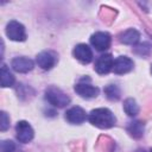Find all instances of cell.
Instances as JSON below:
<instances>
[{
	"mask_svg": "<svg viewBox=\"0 0 152 152\" xmlns=\"http://www.w3.org/2000/svg\"><path fill=\"white\" fill-rule=\"evenodd\" d=\"M89 121L91 125L99 128H110L115 125V116L114 114L107 108H96L90 112Z\"/></svg>",
	"mask_w": 152,
	"mask_h": 152,
	"instance_id": "obj_1",
	"label": "cell"
},
{
	"mask_svg": "<svg viewBox=\"0 0 152 152\" xmlns=\"http://www.w3.org/2000/svg\"><path fill=\"white\" fill-rule=\"evenodd\" d=\"M45 99L50 104L58 108H63L70 102V97L64 91H62L59 88H56V87H50L46 89Z\"/></svg>",
	"mask_w": 152,
	"mask_h": 152,
	"instance_id": "obj_2",
	"label": "cell"
},
{
	"mask_svg": "<svg viewBox=\"0 0 152 152\" xmlns=\"http://www.w3.org/2000/svg\"><path fill=\"white\" fill-rule=\"evenodd\" d=\"M6 34L11 40H14V42H24L26 39V32H25L24 25L15 20H12L7 24Z\"/></svg>",
	"mask_w": 152,
	"mask_h": 152,
	"instance_id": "obj_3",
	"label": "cell"
},
{
	"mask_svg": "<svg viewBox=\"0 0 152 152\" xmlns=\"http://www.w3.org/2000/svg\"><path fill=\"white\" fill-rule=\"evenodd\" d=\"M110 36L107 32H96L90 37L91 45L97 51H104L110 46Z\"/></svg>",
	"mask_w": 152,
	"mask_h": 152,
	"instance_id": "obj_4",
	"label": "cell"
},
{
	"mask_svg": "<svg viewBox=\"0 0 152 152\" xmlns=\"http://www.w3.org/2000/svg\"><path fill=\"white\" fill-rule=\"evenodd\" d=\"M15 131H17V139L20 142L26 144L31 141L33 138V129L31 125L26 121H19L15 126Z\"/></svg>",
	"mask_w": 152,
	"mask_h": 152,
	"instance_id": "obj_5",
	"label": "cell"
},
{
	"mask_svg": "<svg viewBox=\"0 0 152 152\" xmlns=\"http://www.w3.org/2000/svg\"><path fill=\"white\" fill-rule=\"evenodd\" d=\"M113 64H114V59L110 53L101 55L95 63V71L100 75L108 74L110 70H113Z\"/></svg>",
	"mask_w": 152,
	"mask_h": 152,
	"instance_id": "obj_6",
	"label": "cell"
},
{
	"mask_svg": "<svg viewBox=\"0 0 152 152\" xmlns=\"http://www.w3.org/2000/svg\"><path fill=\"white\" fill-rule=\"evenodd\" d=\"M74 56L77 61H80L83 64H88L93 59V51L87 44H78L74 49Z\"/></svg>",
	"mask_w": 152,
	"mask_h": 152,
	"instance_id": "obj_7",
	"label": "cell"
},
{
	"mask_svg": "<svg viewBox=\"0 0 152 152\" xmlns=\"http://www.w3.org/2000/svg\"><path fill=\"white\" fill-rule=\"evenodd\" d=\"M56 55L51 51H42L40 53L37 55V64L44 69V70H50L55 64H56Z\"/></svg>",
	"mask_w": 152,
	"mask_h": 152,
	"instance_id": "obj_8",
	"label": "cell"
},
{
	"mask_svg": "<svg viewBox=\"0 0 152 152\" xmlns=\"http://www.w3.org/2000/svg\"><path fill=\"white\" fill-rule=\"evenodd\" d=\"M133 69V61L126 56H120L114 61L113 71L118 75H124Z\"/></svg>",
	"mask_w": 152,
	"mask_h": 152,
	"instance_id": "obj_9",
	"label": "cell"
},
{
	"mask_svg": "<svg viewBox=\"0 0 152 152\" xmlns=\"http://www.w3.org/2000/svg\"><path fill=\"white\" fill-rule=\"evenodd\" d=\"M75 91L81 96V97H84V99H93V97H96L99 95V88L97 87H94L89 83H77L75 86Z\"/></svg>",
	"mask_w": 152,
	"mask_h": 152,
	"instance_id": "obj_10",
	"label": "cell"
},
{
	"mask_svg": "<svg viewBox=\"0 0 152 152\" xmlns=\"http://www.w3.org/2000/svg\"><path fill=\"white\" fill-rule=\"evenodd\" d=\"M86 118H87L86 112H84L81 107H78V106L71 107V108L68 109L66 113H65V119H66V121L70 122V124H75V125L82 124V122L86 120Z\"/></svg>",
	"mask_w": 152,
	"mask_h": 152,
	"instance_id": "obj_11",
	"label": "cell"
},
{
	"mask_svg": "<svg viewBox=\"0 0 152 152\" xmlns=\"http://www.w3.org/2000/svg\"><path fill=\"white\" fill-rule=\"evenodd\" d=\"M11 65L17 72H28L33 69V61L27 57H15L12 59Z\"/></svg>",
	"mask_w": 152,
	"mask_h": 152,
	"instance_id": "obj_12",
	"label": "cell"
},
{
	"mask_svg": "<svg viewBox=\"0 0 152 152\" xmlns=\"http://www.w3.org/2000/svg\"><path fill=\"white\" fill-rule=\"evenodd\" d=\"M139 38H140V33L134 28H129L120 34V42L124 44H129V45L138 43Z\"/></svg>",
	"mask_w": 152,
	"mask_h": 152,
	"instance_id": "obj_13",
	"label": "cell"
},
{
	"mask_svg": "<svg viewBox=\"0 0 152 152\" xmlns=\"http://www.w3.org/2000/svg\"><path fill=\"white\" fill-rule=\"evenodd\" d=\"M127 132L133 137V138H141L144 134V125L140 121H132L127 126Z\"/></svg>",
	"mask_w": 152,
	"mask_h": 152,
	"instance_id": "obj_14",
	"label": "cell"
},
{
	"mask_svg": "<svg viewBox=\"0 0 152 152\" xmlns=\"http://www.w3.org/2000/svg\"><path fill=\"white\" fill-rule=\"evenodd\" d=\"M14 83V77L13 75L10 72L7 65L2 64L1 66V87L6 88V87H12Z\"/></svg>",
	"mask_w": 152,
	"mask_h": 152,
	"instance_id": "obj_15",
	"label": "cell"
},
{
	"mask_svg": "<svg viewBox=\"0 0 152 152\" xmlns=\"http://www.w3.org/2000/svg\"><path fill=\"white\" fill-rule=\"evenodd\" d=\"M124 109L128 116H135L139 113V106L133 99H127L124 102Z\"/></svg>",
	"mask_w": 152,
	"mask_h": 152,
	"instance_id": "obj_16",
	"label": "cell"
},
{
	"mask_svg": "<svg viewBox=\"0 0 152 152\" xmlns=\"http://www.w3.org/2000/svg\"><path fill=\"white\" fill-rule=\"evenodd\" d=\"M104 94L109 100L116 101V100L120 99V94L121 93H120V89H119V87L116 84H109V86H107L104 88Z\"/></svg>",
	"mask_w": 152,
	"mask_h": 152,
	"instance_id": "obj_17",
	"label": "cell"
},
{
	"mask_svg": "<svg viewBox=\"0 0 152 152\" xmlns=\"http://www.w3.org/2000/svg\"><path fill=\"white\" fill-rule=\"evenodd\" d=\"M15 150V145L11 140L1 141V152H13Z\"/></svg>",
	"mask_w": 152,
	"mask_h": 152,
	"instance_id": "obj_18",
	"label": "cell"
},
{
	"mask_svg": "<svg viewBox=\"0 0 152 152\" xmlns=\"http://www.w3.org/2000/svg\"><path fill=\"white\" fill-rule=\"evenodd\" d=\"M1 116V122H0V129L1 131H6L10 127V118L7 116V114L5 112H1L0 114Z\"/></svg>",
	"mask_w": 152,
	"mask_h": 152,
	"instance_id": "obj_19",
	"label": "cell"
},
{
	"mask_svg": "<svg viewBox=\"0 0 152 152\" xmlns=\"http://www.w3.org/2000/svg\"><path fill=\"white\" fill-rule=\"evenodd\" d=\"M151 72H152V68H151Z\"/></svg>",
	"mask_w": 152,
	"mask_h": 152,
	"instance_id": "obj_20",
	"label": "cell"
},
{
	"mask_svg": "<svg viewBox=\"0 0 152 152\" xmlns=\"http://www.w3.org/2000/svg\"><path fill=\"white\" fill-rule=\"evenodd\" d=\"M150 152H152V150H151V151H150Z\"/></svg>",
	"mask_w": 152,
	"mask_h": 152,
	"instance_id": "obj_21",
	"label": "cell"
}]
</instances>
